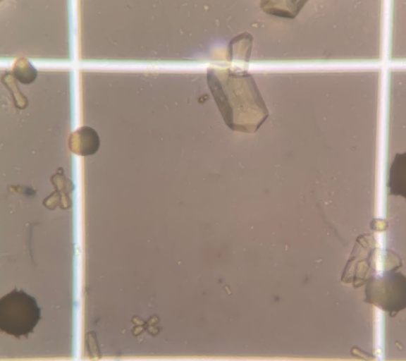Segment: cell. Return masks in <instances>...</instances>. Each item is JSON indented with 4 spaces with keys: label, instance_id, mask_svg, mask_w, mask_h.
<instances>
[{
    "label": "cell",
    "instance_id": "6da1fadb",
    "mask_svg": "<svg viewBox=\"0 0 406 361\" xmlns=\"http://www.w3.org/2000/svg\"><path fill=\"white\" fill-rule=\"evenodd\" d=\"M41 319V309L34 297L13 289L0 299V330L15 338L27 337Z\"/></svg>",
    "mask_w": 406,
    "mask_h": 361
},
{
    "label": "cell",
    "instance_id": "7a4b0ae2",
    "mask_svg": "<svg viewBox=\"0 0 406 361\" xmlns=\"http://www.w3.org/2000/svg\"><path fill=\"white\" fill-rule=\"evenodd\" d=\"M100 145L99 137L92 128L82 126L71 133L69 146L75 154L87 156L94 154Z\"/></svg>",
    "mask_w": 406,
    "mask_h": 361
},
{
    "label": "cell",
    "instance_id": "3957f363",
    "mask_svg": "<svg viewBox=\"0 0 406 361\" xmlns=\"http://www.w3.org/2000/svg\"><path fill=\"white\" fill-rule=\"evenodd\" d=\"M13 73L15 78L23 84L32 82L37 75V70L25 59H20L16 61Z\"/></svg>",
    "mask_w": 406,
    "mask_h": 361
}]
</instances>
